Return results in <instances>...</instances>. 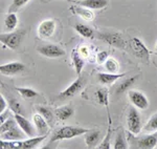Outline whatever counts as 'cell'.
Returning a JSON list of instances; mask_svg holds the SVG:
<instances>
[{
	"label": "cell",
	"instance_id": "28",
	"mask_svg": "<svg viewBox=\"0 0 157 149\" xmlns=\"http://www.w3.org/2000/svg\"><path fill=\"white\" fill-rule=\"evenodd\" d=\"M0 147L1 149H22V141L21 140H0Z\"/></svg>",
	"mask_w": 157,
	"mask_h": 149
},
{
	"label": "cell",
	"instance_id": "11",
	"mask_svg": "<svg viewBox=\"0 0 157 149\" xmlns=\"http://www.w3.org/2000/svg\"><path fill=\"white\" fill-rule=\"evenodd\" d=\"M24 69H25V65L23 63L18 62V61L10 62L0 66V73H1V75H4V76L18 75L20 73L23 72Z\"/></svg>",
	"mask_w": 157,
	"mask_h": 149
},
{
	"label": "cell",
	"instance_id": "6",
	"mask_svg": "<svg viewBox=\"0 0 157 149\" xmlns=\"http://www.w3.org/2000/svg\"><path fill=\"white\" fill-rule=\"evenodd\" d=\"M56 27H57V24H56V21L54 19H45L38 26L37 34L39 38H41L43 40L49 39V38L54 36Z\"/></svg>",
	"mask_w": 157,
	"mask_h": 149
},
{
	"label": "cell",
	"instance_id": "21",
	"mask_svg": "<svg viewBox=\"0 0 157 149\" xmlns=\"http://www.w3.org/2000/svg\"><path fill=\"white\" fill-rule=\"evenodd\" d=\"M46 139V135H36V137H30L27 140L22 141V149H33L36 148L39 144H41Z\"/></svg>",
	"mask_w": 157,
	"mask_h": 149
},
{
	"label": "cell",
	"instance_id": "8",
	"mask_svg": "<svg viewBox=\"0 0 157 149\" xmlns=\"http://www.w3.org/2000/svg\"><path fill=\"white\" fill-rule=\"evenodd\" d=\"M14 118L17 121V124L19 125V127L21 128V130L23 131L24 135H26L27 137H36L37 135V128L33 126L32 123L27 120L21 113H14Z\"/></svg>",
	"mask_w": 157,
	"mask_h": 149
},
{
	"label": "cell",
	"instance_id": "9",
	"mask_svg": "<svg viewBox=\"0 0 157 149\" xmlns=\"http://www.w3.org/2000/svg\"><path fill=\"white\" fill-rule=\"evenodd\" d=\"M128 97L134 107H136L137 109L145 110L149 107V100L143 92L138 90H130Z\"/></svg>",
	"mask_w": 157,
	"mask_h": 149
},
{
	"label": "cell",
	"instance_id": "18",
	"mask_svg": "<svg viewBox=\"0 0 157 149\" xmlns=\"http://www.w3.org/2000/svg\"><path fill=\"white\" fill-rule=\"evenodd\" d=\"M73 107L71 105H64V106H60L57 109L55 110L56 117L58 119H60L61 121H66L68 120L70 117L73 116Z\"/></svg>",
	"mask_w": 157,
	"mask_h": 149
},
{
	"label": "cell",
	"instance_id": "2",
	"mask_svg": "<svg viewBox=\"0 0 157 149\" xmlns=\"http://www.w3.org/2000/svg\"><path fill=\"white\" fill-rule=\"evenodd\" d=\"M25 36L24 29H18V31H13L11 33H2L0 35V41L4 46H7L11 49H16L21 44L22 40Z\"/></svg>",
	"mask_w": 157,
	"mask_h": 149
},
{
	"label": "cell",
	"instance_id": "5",
	"mask_svg": "<svg viewBox=\"0 0 157 149\" xmlns=\"http://www.w3.org/2000/svg\"><path fill=\"white\" fill-rule=\"evenodd\" d=\"M38 53L41 54L42 56L50 58V59H56V58L63 57L66 53L61 46L57 44H42L40 46H38Z\"/></svg>",
	"mask_w": 157,
	"mask_h": 149
},
{
	"label": "cell",
	"instance_id": "32",
	"mask_svg": "<svg viewBox=\"0 0 157 149\" xmlns=\"http://www.w3.org/2000/svg\"><path fill=\"white\" fill-rule=\"evenodd\" d=\"M7 102H9V105H10V109H11L13 112L23 115V107H22L21 103H20L18 100L15 99V98H10V99L7 100Z\"/></svg>",
	"mask_w": 157,
	"mask_h": 149
},
{
	"label": "cell",
	"instance_id": "16",
	"mask_svg": "<svg viewBox=\"0 0 157 149\" xmlns=\"http://www.w3.org/2000/svg\"><path fill=\"white\" fill-rule=\"evenodd\" d=\"M101 140V131L98 129L94 130H89L86 133L85 137V143L87 145V147L89 148H94L97 147V145L100 143Z\"/></svg>",
	"mask_w": 157,
	"mask_h": 149
},
{
	"label": "cell",
	"instance_id": "22",
	"mask_svg": "<svg viewBox=\"0 0 157 149\" xmlns=\"http://www.w3.org/2000/svg\"><path fill=\"white\" fill-rule=\"evenodd\" d=\"M23 131L21 130V128L18 126L14 127L13 129L6 131V132L1 133V139L2 140H7V141H13V140H21L23 138V135H22Z\"/></svg>",
	"mask_w": 157,
	"mask_h": 149
},
{
	"label": "cell",
	"instance_id": "37",
	"mask_svg": "<svg viewBox=\"0 0 157 149\" xmlns=\"http://www.w3.org/2000/svg\"><path fill=\"white\" fill-rule=\"evenodd\" d=\"M6 100L4 99V97L2 95H0V112H3L6 110Z\"/></svg>",
	"mask_w": 157,
	"mask_h": 149
},
{
	"label": "cell",
	"instance_id": "29",
	"mask_svg": "<svg viewBox=\"0 0 157 149\" xmlns=\"http://www.w3.org/2000/svg\"><path fill=\"white\" fill-rule=\"evenodd\" d=\"M114 149H127L129 148L128 143L126 141V137H125V133L124 131L121 130L118 132L117 137H116L115 141H114V146H113Z\"/></svg>",
	"mask_w": 157,
	"mask_h": 149
},
{
	"label": "cell",
	"instance_id": "34",
	"mask_svg": "<svg viewBox=\"0 0 157 149\" xmlns=\"http://www.w3.org/2000/svg\"><path fill=\"white\" fill-rule=\"evenodd\" d=\"M18 126L17 124V121L15 120V118H9L6 122H3L1 125H0V133H3V132H6V131L13 129L14 127Z\"/></svg>",
	"mask_w": 157,
	"mask_h": 149
},
{
	"label": "cell",
	"instance_id": "24",
	"mask_svg": "<svg viewBox=\"0 0 157 149\" xmlns=\"http://www.w3.org/2000/svg\"><path fill=\"white\" fill-rule=\"evenodd\" d=\"M75 29L84 38H88V39H93L94 38V31L90 26H88V25L78 23L75 24Z\"/></svg>",
	"mask_w": 157,
	"mask_h": 149
},
{
	"label": "cell",
	"instance_id": "23",
	"mask_svg": "<svg viewBox=\"0 0 157 149\" xmlns=\"http://www.w3.org/2000/svg\"><path fill=\"white\" fill-rule=\"evenodd\" d=\"M18 25V17L16 13H9L4 18V26L9 32L15 31V29Z\"/></svg>",
	"mask_w": 157,
	"mask_h": 149
},
{
	"label": "cell",
	"instance_id": "20",
	"mask_svg": "<svg viewBox=\"0 0 157 149\" xmlns=\"http://www.w3.org/2000/svg\"><path fill=\"white\" fill-rule=\"evenodd\" d=\"M108 110V128H107V133H106V137L103 140V142L98 146V149H110V140H111V135H112V120H111V116L109 112V108L107 107Z\"/></svg>",
	"mask_w": 157,
	"mask_h": 149
},
{
	"label": "cell",
	"instance_id": "10",
	"mask_svg": "<svg viewBox=\"0 0 157 149\" xmlns=\"http://www.w3.org/2000/svg\"><path fill=\"white\" fill-rule=\"evenodd\" d=\"M130 46L137 58H140V59H144V60L149 59L150 52H149V49L146 47V45L143 43V41L139 40L138 38H132V39H131Z\"/></svg>",
	"mask_w": 157,
	"mask_h": 149
},
{
	"label": "cell",
	"instance_id": "35",
	"mask_svg": "<svg viewBox=\"0 0 157 149\" xmlns=\"http://www.w3.org/2000/svg\"><path fill=\"white\" fill-rule=\"evenodd\" d=\"M30 0H13L11 6L9 7V13H16L19 9L24 6Z\"/></svg>",
	"mask_w": 157,
	"mask_h": 149
},
{
	"label": "cell",
	"instance_id": "1",
	"mask_svg": "<svg viewBox=\"0 0 157 149\" xmlns=\"http://www.w3.org/2000/svg\"><path fill=\"white\" fill-rule=\"evenodd\" d=\"M89 131V129L84 127H80V126H63L56 130L54 135L52 137L49 141V144L58 142V141L62 140H69V139L77 138L78 135H83Z\"/></svg>",
	"mask_w": 157,
	"mask_h": 149
},
{
	"label": "cell",
	"instance_id": "31",
	"mask_svg": "<svg viewBox=\"0 0 157 149\" xmlns=\"http://www.w3.org/2000/svg\"><path fill=\"white\" fill-rule=\"evenodd\" d=\"M17 92L20 93L25 99H32V98H35L38 96V92L36 90H34L33 88H29V87H17L16 88Z\"/></svg>",
	"mask_w": 157,
	"mask_h": 149
},
{
	"label": "cell",
	"instance_id": "19",
	"mask_svg": "<svg viewBox=\"0 0 157 149\" xmlns=\"http://www.w3.org/2000/svg\"><path fill=\"white\" fill-rule=\"evenodd\" d=\"M71 60H72L73 66H75V73H77L78 76H80L81 74H82L83 69H84L85 62H84V60H83V57L81 56L80 52H78L77 49H75L72 50Z\"/></svg>",
	"mask_w": 157,
	"mask_h": 149
},
{
	"label": "cell",
	"instance_id": "26",
	"mask_svg": "<svg viewBox=\"0 0 157 149\" xmlns=\"http://www.w3.org/2000/svg\"><path fill=\"white\" fill-rule=\"evenodd\" d=\"M137 78H138V76H133V77H130V78H128V79H126L125 81H123V82L117 86V88H116V93H117V95H121V93L125 92L126 90H128L129 88L136 82Z\"/></svg>",
	"mask_w": 157,
	"mask_h": 149
},
{
	"label": "cell",
	"instance_id": "12",
	"mask_svg": "<svg viewBox=\"0 0 157 149\" xmlns=\"http://www.w3.org/2000/svg\"><path fill=\"white\" fill-rule=\"evenodd\" d=\"M133 144L136 145L133 146V148H140V149H152L157 144V135H146L144 138L134 139Z\"/></svg>",
	"mask_w": 157,
	"mask_h": 149
},
{
	"label": "cell",
	"instance_id": "13",
	"mask_svg": "<svg viewBox=\"0 0 157 149\" xmlns=\"http://www.w3.org/2000/svg\"><path fill=\"white\" fill-rule=\"evenodd\" d=\"M33 121H34L35 127L37 128V131H38V133H39V135H47V133H48L50 125L39 112L36 113V115H34Z\"/></svg>",
	"mask_w": 157,
	"mask_h": 149
},
{
	"label": "cell",
	"instance_id": "36",
	"mask_svg": "<svg viewBox=\"0 0 157 149\" xmlns=\"http://www.w3.org/2000/svg\"><path fill=\"white\" fill-rule=\"evenodd\" d=\"M107 59H108V53L105 52V50H103V52H100L97 55V60H98V64H104Z\"/></svg>",
	"mask_w": 157,
	"mask_h": 149
},
{
	"label": "cell",
	"instance_id": "17",
	"mask_svg": "<svg viewBox=\"0 0 157 149\" xmlns=\"http://www.w3.org/2000/svg\"><path fill=\"white\" fill-rule=\"evenodd\" d=\"M78 6L90 10H102L108 6V0H82L78 1Z\"/></svg>",
	"mask_w": 157,
	"mask_h": 149
},
{
	"label": "cell",
	"instance_id": "33",
	"mask_svg": "<svg viewBox=\"0 0 157 149\" xmlns=\"http://www.w3.org/2000/svg\"><path fill=\"white\" fill-rule=\"evenodd\" d=\"M144 130L146 132H155L157 131V112L150 118V120L144 126Z\"/></svg>",
	"mask_w": 157,
	"mask_h": 149
},
{
	"label": "cell",
	"instance_id": "7",
	"mask_svg": "<svg viewBox=\"0 0 157 149\" xmlns=\"http://www.w3.org/2000/svg\"><path fill=\"white\" fill-rule=\"evenodd\" d=\"M98 38L106 43L113 45L118 49H125L126 41L117 33H98Z\"/></svg>",
	"mask_w": 157,
	"mask_h": 149
},
{
	"label": "cell",
	"instance_id": "38",
	"mask_svg": "<svg viewBox=\"0 0 157 149\" xmlns=\"http://www.w3.org/2000/svg\"><path fill=\"white\" fill-rule=\"evenodd\" d=\"M9 115H10V112H7V110H6V112H0V124H2L3 122H6V121L9 119Z\"/></svg>",
	"mask_w": 157,
	"mask_h": 149
},
{
	"label": "cell",
	"instance_id": "39",
	"mask_svg": "<svg viewBox=\"0 0 157 149\" xmlns=\"http://www.w3.org/2000/svg\"><path fill=\"white\" fill-rule=\"evenodd\" d=\"M155 50L157 52V42H156V46H155Z\"/></svg>",
	"mask_w": 157,
	"mask_h": 149
},
{
	"label": "cell",
	"instance_id": "3",
	"mask_svg": "<svg viewBox=\"0 0 157 149\" xmlns=\"http://www.w3.org/2000/svg\"><path fill=\"white\" fill-rule=\"evenodd\" d=\"M86 83H87V78H86L85 75L81 74L80 76H78V79L75 80V82H72L65 90H63V92H60L59 97L62 98V99L73 97V96H75L77 93H78L83 88L85 87Z\"/></svg>",
	"mask_w": 157,
	"mask_h": 149
},
{
	"label": "cell",
	"instance_id": "30",
	"mask_svg": "<svg viewBox=\"0 0 157 149\" xmlns=\"http://www.w3.org/2000/svg\"><path fill=\"white\" fill-rule=\"evenodd\" d=\"M104 65H105L108 73L116 74V73L118 72V69H120V64H118V62L116 61L114 58H108V59L106 60V62L104 63Z\"/></svg>",
	"mask_w": 157,
	"mask_h": 149
},
{
	"label": "cell",
	"instance_id": "4",
	"mask_svg": "<svg viewBox=\"0 0 157 149\" xmlns=\"http://www.w3.org/2000/svg\"><path fill=\"white\" fill-rule=\"evenodd\" d=\"M128 130L132 135H138L141 131V118L136 107L129 108L128 117H127Z\"/></svg>",
	"mask_w": 157,
	"mask_h": 149
},
{
	"label": "cell",
	"instance_id": "25",
	"mask_svg": "<svg viewBox=\"0 0 157 149\" xmlns=\"http://www.w3.org/2000/svg\"><path fill=\"white\" fill-rule=\"evenodd\" d=\"M37 110H38V112H39L40 115H41L42 117L44 118L47 122H48V124L50 126H54L56 113H54L52 110L49 109V108L45 107V106H37Z\"/></svg>",
	"mask_w": 157,
	"mask_h": 149
},
{
	"label": "cell",
	"instance_id": "14",
	"mask_svg": "<svg viewBox=\"0 0 157 149\" xmlns=\"http://www.w3.org/2000/svg\"><path fill=\"white\" fill-rule=\"evenodd\" d=\"M70 11H71L73 14L77 15V16L81 17L82 19L86 20V21H92L93 18H94V14L90 11L89 9L82 6H70Z\"/></svg>",
	"mask_w": 157,
	"mask_h": 149
},
{
	"label": "cell",
	"instance_id": "27",
	"mask_svg": "<svg viewBox=\"0 0 157 149\" xmlns=\"http://www.w3.org/2000/svg\"><path fill=\"white\" fill-rule=\"evenodd\" d=\"M97 99L101 105L108 107L109 105V92L106 87H101L97 90Z\"/></svg>",
	"mask_w": 157,
	"mask_h": 149
},
{
	"label": "cell",
	"instance_id": "15",
	"mask_svg": "<svg viewBox=\"0 0 157 149\" xmlns=\"http://www.w3.org/2000/svg\"><path fill=\"white\" fill-rule=\"evenodd\" d=\"M126 74H113V73H100L98 75V81L104 85H111Z\"/></svg>",
	"mask_w": 157,
	"mask_h": 149
},
{
	"label": "cell",
	"instance_id": "40",
	"mask_svg": "<svg viewBox=\"0 0 157 149\" xmlns=\"http://www.w3.org/2000/svg\"><path fill=\"white\" fill-rule=\"evenodd\" d=\"M66 1H70V0H66Z\"/></svg>",
	"mask_w": 157,
	"mask_h": 149
}]
</instances>
